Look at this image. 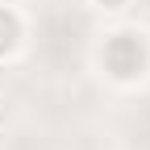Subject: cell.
<instances>
[{
    "label": "cell",
    "mask_w": 150,
    "mask_h": 150,
    "mask_svg": "<svg viewBox=\"0 0 150 150\" xmlns=\"http://www.w3.org/2000/svg\"><path fill=\"white\" fill-rule=\"evenodd\" d=\"M100 71L112 83H138L150 71V38L142 29H112V33H104Z\"/></svg>",
    "instance_id": "1"
},
{
    "label": "cell",
    "mask_w": 150,
    "mask_h": 150,
    "mask_svg": "<svg viewBox=\"0 0 150 150\" xmlns=\"http://www.w3.org/2000/svg\"><path fill=\"white\" fill-rule=\"evenodd\" d=\"M25 42V21H21V13L8 8V4H0V63L13 59L17 50H21Z\"/></svg>",
    "instance_id": "2"
},
{
    "label": "cell",
    "mask_w": 150,
    "mask_h": 150,
    "mask_svg": "<svg viewBox=\"0 0 150 150\" xmlns=\"http://www.w3.org/2000/svg\"><path fill=\"white\" fill-rule=\"evenodd\" d=\"M92 8H100V13H125L129 8V0H88Z\"/></svg>",
    "instance_id": "3"
}]
</instances>
